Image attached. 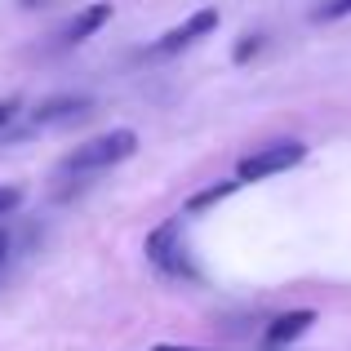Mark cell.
<instances>
[{
  "label": "cell",
  "mask_w": 351,
  "mask_h": 351,
  "mask_svg": "<svg viewBox=\"0 0 351 351\" xmlns=\"http://www.w3.org/2000/svg\"><path fill=\"white\" fill-rule=\"evenodd\" d=\"M311 18H316V23H338V18H351V0H320Z\"/></svg>",
  "instance_id": "9c48e42d"
},
{
  "label": "cell",
  "mask_w": 351,
  "mask_h": 351,
  "mask_svg": "<svg viewBox=\"0 0 351 351\" xmlns=\"http://www.w3.org/2000/svg\"><path fill=\"white\" fill-rule=\"evenodd\" d=\"M307 160V143L302 138H276V143L249 152L245 160L236 165V182H263V178H276V173L293 169V165Z\"/></svg>",
  "instance_id": "3957f363"
},
{
  "label": "cell",
  "mask_w": 351,
  "mask_h": 351,
  "mask_svg": "<svg viewBox=\"0 0 351 351\" xmlns=\"http://www.w3.org/2000/svg\"><path fill=\"white\" fill-rule=\"evenodd\" d=\"M147 263H152L160 276H169V280H200V267H196V258H191L187 240H182L178 218L160 223L152 236H147Z\"/></svg>",
  "instance_id": "7a4b0ae2"
},
{
  "label": "cell",
  "mask_w": 351,
  "mask_h": 351,
  "mask_svg": "<svg viewBox=\"0 0 351 351\" xmlns=\"http://www.w3.org/2000/svg\"><path fill=\"white\" fill-rule=\"evenodd\" d=\"M23 5H27V9H32V5H40V0H23Z\"/></svg>",
  "instance_id": "9a60e30c"
},
{
  "label": "cell",
  "mask_w": 351,
  "mask_h": 351,
  "mask_svg": "<svg viewBox=\"0 0 351 351\" xmlns=\"http://www.w3.org/2000/svg\"><path fill=\"white\" fill-rule=\"evenodd\" d=\"M14 112H18V98H5V103H0V129L14 120Z\"/></svg>",
  "instance_id": "7c38bea8"
},
{
  "label": "cell",
  "mask_w": 351,
  "mask_h": 351,
  "mask_svg": "<svg viewBox=\"0 0 351 351\" xmlns=\"http://www.w3.org/2000/svg\"><path fill=\"white\" fill-rule=\"evenodd\" d=\"M258 49H263V36H240V45H236V53H232V58H236V62H249Z\"/></svg>",
  "instance_id": "30bf717a"
},
{
  "label": "cell",
  "mask_w": 351,
  "mask_h": 351,
  "mask_svg": "<svg viewBox=\"0 0 351 351\" xmlns=\"http://www.w3.org/2000/svg\"><path fill=\"white\" fill-rule=\"evenodd\" d=\"M152 351H200V347H169L165 343V347H152Z\"/></svg>",
  "instance_id": "5bb4252c"
},
{
  "label": "cell",
  "mask_w": 351,
  "mask_h": 351,
  "mask_svg": "<svg viewBox=\"0 0 351 351\" xmlns=\"http://www.w3.org/2000/svg\"><path fill=\"white\" fill-rule=\"evenodd\" d=\"M89 98L85 94H58V98H45L40 107L32 112L36 125H71V120H85L89 116Z\"/></svg>",
  "instance_id": "8992f818"
},
{
  "label": "cell",
  "mask_w": 351,
  "mask_h": 351,
  "mask_svg": "<svg viewBox=\"0 0 351 351\" xmlns=\"http://www.w3.org/2000/svg\"><path fill=\"white\" fill-rule=\"evenodd\" d=\"M311 325H316V311H311V307L280 311V316H271V325L263 329V343H267V351H285L289 343H298Z\"/></svg>",
  "instance_id": "5b68a950"
},
{
  "label": "cell",
  "mask_w": 351,
  "mask_h": 351,
  "mask_svg": "<svg viewBox=\"0 0 351 351\" xmlns=\"http://www.w3.org/2000/svg\"><path fill=\"white\" fill-rule=\"evenodd\" d=\"M5 254H9V236L0 232V267H5Z\"/></svg>",
  "instance_id": "4fadbf2b"
},
{
  "label": "cell",
  "mask_w": 351,
  "mask_h": 351,
  "mask_svg": "<svg viewBox=\"0 0 351 351\" xmlns=\"http://www.w3.org/2000/svg\"><path fill=\"white\" fill-rule=\"evenodd\" d=\"M236 187H240L236 178H232V182H218V187H205V191H196V196L187 200V209H191V214H200V209H209V205H218V200H227Z\"/></svg>",
  "instance_id": "ba28073f"
},
{
  "label": "cell",
  "mask_w": 351,
  "mask_h": 351,
  "mask_svg": "<svg viewBox=\"0 0 351 351\" xmlns=\"http://www.w3.org/2000/svg\"><path fill=\"white\" fill-rule=\"evenodd\" d=\"M138 152V134L134 129H112V134H98L89 143H80L67 160L58 165V178H89V173H103L112 165L129 160Z\"/></svg>",
  "instance_id": "6da1fadb"
},
{
  "label": "cell",
  "mask_w": 351,
  "mask_h": 351,
  "mask_svg": "<svg viewBox=\"0 0 351 351\" xmlns=\"http://www.w3.org/2000/svg\"><path fill=\"white\" fill-rule=\"evenodd\" d=\"M218 27V9H200V14H191L187 23H178V27H169V32L160 36V40L152 45V58H173V53H182V49H191L196 40H205L209 32Z\"/></svg>",
  "instance_id": "277c9868"
},
{
  "label": "cell",
  "mask_w": 351,
  "mask_h": 351,
  "mask_svg": "<svg viewBox=\"0 0 351 351\" xmlns=\"http://www.w3.org/2000/svg\"><path fill=\"white\" fill-rule=\"evenodd\" d=\"M18 205H23V191L18 187H0V214H14Z\"/></svg>",
  "instance_id": "8fae6325"
},
{
  "label": "cell",
  "mask_w": 351,
  "mask_h": 351,
  "mask_svg": "<svg viewBox=\"0 0 351 351\" xmlns=\"http://www.w3.org/2000/svg\"><path fill=\"white\" fill-rule=\"evenodd\" d=\"M107 23H112V5H89V9H80V14L58 32V45H80V40H89L94 32H103Z\"/></svg>",
  "instance_id": "52a82bcc"
}]
</instances>
